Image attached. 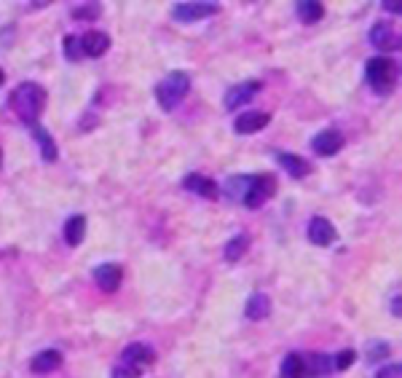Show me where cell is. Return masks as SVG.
I'll return each instance as SVG.
<instances>
[{
  "label": "cell",
  "mask_w": 402,
  "mask_h": 378,
  "mask_svg": "<svg viewBox=\"0 0 402 378\" xmlns=\"http://www.w3.org/2000/svg\"><path fill=\"white\" fill-rule=\"evenodd\" d=\"M43 105H46V91H43V86L33 84V81L19 84V86L11 91V97H8V107L14 110V116H17L22 123H30V126H36Z\"/></svg>",
  "instance_id": "cell-1"
},
{
  "label": "cell",
  "mask_w": 402,
  "mask_h": 378,
  "mask_svg": "<svg viewBox=\"0 0 402 378\" xmlns=\"http://www.w3.org/2000/svg\"><path fill=\"white\" fill-rule=\"evenodd\" d=\"M188 91H191V75L183 73V70H175V73H169L156 86V100L161 105V110L169 113V110H175L177 105L185 100Z\"/></svg>",
  "instance_id": "cell-2"
},
{
  "label": "cell",
  "mask_w": 402,
  "mask_h": 378,
  "mask_svg": "<svg viewBox=\"0 0 402 378\" xmlns=\"http://www.w3.org/2000/svg\"><path fill=\"white\" fill-rule=\"evenodd\" d=\"M365 78L376 94H389L397 78V65L389 56H373L365 65Z\"/></svg>",
  "instance_id": "cell-3"
},
{
  "label": "cell",
  "mask_w": 402,
  "mask_h": 378,
  "mask_svg": "<svg viewBox=\"0 0 402 378\" xmlns=\"http://www.w3.org/2000/svg\"><path fill=\"white\" fill-rule=\"evenodd\" d=\"M274 193H277V180H274L271 174H252L249 188H247V193L242 196V202H245L249 209H258V206L265 204Z\"/></svg>",
  "instance_id": "cell-4"
},
{
  "label": "cell",
  "mask_w": 402,
  "mask_h": 378,
  "mask_svg": "<svg viewBox=\"0 0 402 378\" xmlns=\"http://www.w3.org/2000/svg\"><path fill=\"white\" fill-rule=\"evenodd\" d=\"M217 3H177L172 8V19L175 22H183V24H191V22H199V19H207L212 14H217Z\"/></svg>",
  "instance_id": "cell-5"
},
{
  "label": "cell",
  "mask_w": 402,
  "mask_h": 378,
  "mask_svg": "<svg viewBox=\"0 0 402 378\" xmlns=\"http://www.w3.org/2000/svg\"><path fill=\"white\" fill-rule=\"evenodd\" d=\"M370 43H373L378 52H394V49H400L397 30H394L392 24H386V22L373 24V30H370Z\"/></svg>",
  "instance_id": "cell-6"
},
{
  "label": "cell",
  "mask_w": 402,
  "mask_h": 378,
  "mask_svg": "<svg viewBox=\"0 0 402 378\" xmlns=\"http://www.w3.org/2000/svg\"><path fill=\"white\" fill-rule=\"evenodd\" d=\"M268 121H271V116L265 110H249V113L236 116L233 129H236V135H255V132H261V129L268 126Z\"/></svg>",
  "instance_id": "cell-7"
},
{
  "label": "cell",
  "mask_w": 402,
  "mask_h": 378,
  "mask_svg": "<svg viewBox=\"0 0 402 378\" xmlns=\"http://www.w3.org/2000/svg\"><path fill=\"white\" fill-rule=\"evenodd\" d=\"M121 279H123V271L118 263H102L94 269V282L97 287H102L105 292H116L121 287Z\"/></svg>",
  "instance_id": "cell-8"
},
{
  "label": "cell",
  "mask_w": 402,
  "mask_h": 378,
  "mask_svg": "<svg viewBox=\"0 0 402 378\" xmlns=\"http://www.w3.org/2000/svg\"><path fill=\"white\" fill-rule=\"evenodd\" d=\"M263 89L261 81H245V84H236L233 89H228L226 94V107L228 110H236V107H242L247 105L258 91Z\"/></svg>",
  "instance_id": "cell-9"
},
{
  "label": "cell",
  "mask_w": 402,
  "mask_h": 378,
  "mask_svg": "<svg viewBox=\"0 0 402 378\" xmlns=\"http://www.w3.org/2000/svg\"><path fill=\"white\" fill-rule=\"evenodd\" d=\"M309 241L316 244V247H330L332 241H335V225L327 220V218H314L311 223H309Z\"/></svg>",
  "instance_id": "cell-10"
},
{
  "label": "cell",
  "mask_w": 402,
  "mask_h": 378,
  "mask_svg": "<svg viewBox=\"0 0 402 378\" xmlns=\"http://www.w3.org/2000/svg\"><path fill=\"white\" fill-rule=\"evenodd\" d=\"M183 186H185V190H191V193L201 196V199H217V193H220V188L215 186V180H210V177H204V174L199 172L185 174Z\"/></svg>",
  "instance_id": "cell-11"
},
{
  "label": "cell",
  "mask_w": 402,
  "mask_h": 378,
  "mask_svg": "<svg viewBox=\"0 0 402 378\" xmlns=\"http://www.w3.org/2000/svg\"><path fill=\"white\" fill-rule=\"evenodd\" d=\"M153 360H156L153 349L145 344H129L121 354L123 365H132V368H137V370H142L145 365H153Z\"/></svg>",
  "instance_id": "cell-12"
},
{
  "label": "cell",
  "mask_w": 402,
  "mask_h": 378,
  "mask_svg": "<svg viewBox=\"0 0 402 378\" xmlns=\"http://www.w3.org/2000/svg\"><path fill=\"white\" fill-rule=\"evenodd\" d=\"M311 148H314V153L319 156H335L343 148V137H341V132H335V129H325V132H319V135L311 139Z\"/></svg>",
  "instance_id": "cell-13"
},
{
  "label": "cell",
  "mask_w": 402,
  "mask_h": 378,
  "mask_svg": "<svg viewBox=\"0 0 402 378\" xmlns=\"http://www.w3.org/2000/svg\"><path fill=\"white\" fill-rule=\"evenodd\" d=\"M277 161L281 164V169L290 174V177H295V180H303V177L311 174V164L295 153H284V151H279V153H277Z\"/></svg>",
  "instance_id": "cell-14"
},
{
  "label": "cell",
  "mask_w": 402,
  "mask_h": 378,
  "mask_svg": "<svg viewBox=\"0 0 402 378\" xmlns=\"http://www.w3.org/2000/svg\"><path fill=\"white\" fill-rule=\"evenodd\" d=\"M81 49L86 56H102V54L110 49V35L107 33H100V30H91V33L81 35Z\"/></svg>",
  "instance_id": "cell-15"
},
{
  "label": "cell",
  "mask_w": 402,
  "mask_h": 378,
  "mask_svg": "<svg viewBox=\"0 0 402 378\" xmlns=\"http://www.w3.org/2000/svg\"><path fill=\"white\" fill-rule=\"evenodd\" d=\"M59 365H62V354L56 349H46V351H40L30 360V370L38 376H46V373H54Z\"/></svg>",
  "instance_id": "cell-16"
},
{
  "label": "cell",
  "mask_w": 402,
  "mask_h": 378,
  "mask_svg": "<svg viewBox=\"0 0 402 378\" xmlns=\"http://www.w3.org/2000/svg\"><path fill=\"white\" fill-rule=\"evenodd\" d=\"M245 314L249 317V319H255V322L265 319V317L271 314V298H268L265 292H255V295H252V298L247 301Z\"/></svg>",
  "instance_id": "cell-17"
},
{
  "label": "cell",
  "mask_w": 402,
  "mask_h": 378,
  "mask_svg": "<svg viewBox=\"0 0 402 378\" xmlns=\"http://www.w3.org/2000/svg\"><path fill=\"white\" fill-rule=\"evenodd\" d=\"M295 14L303 24H314L325 17V6L316 3V0H297L295 3Z\"/></svg>",
  "instance_id": "cell-18"
},
{
  "label": "cell",
  "mask_w": 402,
  "mask_h": 378,
  "mask_svg": "<svg viewBox=\"0 0 402 378\" xmlns=\"http://www.w3.org/2000/svg\"><path fill=\"white\" fill-rule=\"evenodd\" d=\"M303 368H306V376H330L332 373V357L327 354H309L303 357Z\"/></svg>",
  "instance_id": "cell-19"
},
{
  "label": "cell",
  "mask_w": 402,
  "mask_h": 378,
  "mask_svg": "<svg viewBox=\"0 0 402 378\" xmlns=\"http://www.w3.org/2000/svg\"><path fill=\"white\" fill-rule=\"evenodd\" d=\"M33 137H36L38 148H40V158L49 161V164L56 161V145H54L49 129H43V126H33Z\"/></svg>",
  "instance_id": "cell-20"
},
{
  "label": "cell",
  "mask_w": 402,
  "mask_h": 378,
  "mask_svg": "<svg viewBox=\"0 0 402 378\" xmlns=\"http://www.w3.org/2000/svg\"><path fill=\"white\" fill-rule=\"evenodd\" d=\"M86 236V218L84 215H72L70 220L65 223V241L70 247H78Z\"/></svg>",
  "instance_id": "cell-21"
},
{
  "label": "cell",
  "mask_w": 402,
  "mask_h": 378,
  "mask_svg": "<svg viewBox=\"0 0 402 378\" xmlns=\"http://www.w3.org/2000/svg\"><path fill=\"white\" fill-rule=\"evenodd\" d=\"M249 250V236L247 234H239V236H233V239L226 244V260L228 263H236V260L245 258V252Z\"/></svg>",
  "instance_id": "cell-22"
},
{
  "label": "cell",
  "mask_w": 402,
  "mask_h": 378,
  "mask_svg": "<svg viewBox=\"0 0 402 378\" xmlns=\"http://www.w3.org/2000/svg\"><path fill=\"white\" fill-rule=\"evenodd\" d=\"M281 378H306V368H303V357L300 354H287L281 360Z\"/></svg>",
  "instance_id": "cell-23"
},
{
  "label": "cell",
  "mask_w": 402,
  "mask_h": 378,
  "mask_svg": "<svg viewBox=\"0 0 402 378\" xmlns=\"http://www.w3.org/2000/svg\"><path fill=\"white\" fill-rule=\"evenodd\" d=\"M249 180H252V174H236V177H228L226 183V196L231 199H242L249 188Z\"/></svg>",
  "instance_id": "cell-24"
},
{
  "label": "cell",
  "mask_w": 402,
  "mask_h": 378,
  "mask_svg": "<svg viewBox=\"0 0 402 378\" xmlns=\"http://www.w3.org/2000/svg\"><path fill=\"white\" fill-rule=\"evenodd\" d=\"M65 56H68L70 62H78V59L84 56V49H81V38H78V35H68V38H65Z\"/></svg>",
  "instance_id": "cell-25"
},
{
  "label": "cell",
  "mask_w": 402,
  "mask_h": 378,
  "mask_svg": "<svg viewBox=\"0 0 402 378\" xmlns=\"http://www.w3.org/2000/svg\"><path fill=\"white\" fill-rule=\"evenodd\" d=\"M357 360V351L354 349H343L341 354H335L332 357V370H349L351 365Z\"/></svg>",
  "instance_id": "cell-26"
},
{
  "label": "cell",
  "mask_w": 402,
  "mask_h": 378,
  "mask_svg": "<svg viewBox=\"0 0 402 378\" xmlns=\"http://www.w3.org/2000/svg\"><path fill=\"white\" fill-rule=\"evenodd\" d=\"M75 19H97L100 17V3H88V6H75L72 8Z\"/></svg>",
  "instance_id": "cell-27"
},
{
  "label": "cell",
  "mask_w": 402,
  "mask_h": 378,
  "mask_svg": "<svg viewBox=\"0 0 402 378\" xmlns=\"http://www.w3.org/2000/svg\"><path fill=\"white\" fill-rule=\"evenodd\" d=\"M110 378H140V370H137V368H132V365H123V362H118V365L113 368Z\"/></svg>",
  "instance_id": "cell-28"
},
{
  "label": "cell",
  "mask_w": 402,
  "mask_h": 378,
  "mask_svg": "<svg viewBox=\"0 0 402 378\" xmlns=\"http://www.w3.org/2000/svg\"><path fill=\"white\" fill-rule=\"evenodd\" d=\"M376 378H402V368L397 365V362L384 365V368H378V370H376Z\"/></svg>",
  "instance_id": "cell-29"
},
{
  "label": "cell",
  "mask_w": 402,
  "mask_h": 378,
  "mask_svg": "<svg viewBox=\"0 0 402 378\" xmlns=\"http://www.w3.org/2000/svg\"><path fill=\"white\" fill-rule=\"evenodd\" d=\"M389 354V344H384V341H378V344H373L370 346V360H378V357H386Z\"/></svg>",
  "instance_id": "cell-30"
},
{
  "label": "cell",
  "mask_w": 402,
  "mask_h": 378,
  "mask_svg": "<svg viewBox=\"0 0 402 378\" xmlns=\"http://www.w3.org/2000/svg\"><path fill=\"white\" fill-rule=\"evenodd\" d=\"M381 8H386L389 14H400L402 3H400V0H384V3H381Z\"/></svg>",
  "instance_id": "cell-31"
},
{
  "label": "cell",
  "mask_w": 402,
  "mask_h": 378,
  "mask_svg": "<svg viewBox=\"0 0 402 378\" xmlns=\"http://www.w3.org/2000/svg\"><path fill=\"white\" fill-rule=\"evenodd\" d=\"M392 314L400 317V292H394V298H392Z\"/></svg>",
  "instance_id": "cell-32"
},
{
  "label": "cell",
  "mask_w": 402,
  "mask_h": 378,
  "mask_svg": "<svg viewBox=\"0 0 402 378\" xmlns=\"http://www.w3.org/2000/svg\"><path fill=\"white\" fill-rule=\"evenodd\" d=\"M3 81H6V73H3V70H0V86H3Z\"/></svg>",
  "instance_id": "cell-33"
}]
</instances>
